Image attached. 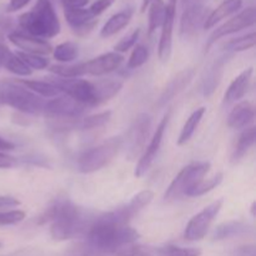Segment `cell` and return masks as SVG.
Returning a JSON list of instances; mask_svg holds the SVG:
<instances>
[{"mask_svg": "<svg viewBox=\"0 0 256 256\" xmlns=\"http://www.w3.org/2000/svg\"><path fill=\"white\" fill-rule=\"evenodd\" d=\"M96 215L78 206L70 199L55 200L39 218V224L50 222V234L54 240H65L85 238Z\"/></svg>", "mask_w": 256, "mask_h": 256, "instance_id": "6da1fadb", "label": "cell"}, {"mask_svg": "<svg viewBox=\"0 0 256 256\" xmlns=\"http://www.w3.org/2000/svg\"><path fill=\"white\" fill-rule=\"evenodd\" d=\"M139 232L129 224H122L115 219L112 212L98 215L85 235V242L108 256H114L124 248L139 239Z\"/></svg>", "mask_w": 256, "mask_h": 256, "instance_id": "7a4b0ae2", "label": "cell"}, {"mask_svg": "<svg viewBox=\"0 0 256 256\" xmlns=\"http://www.w3.org/2000/svg\"><path fill=\"white\" fill-rule=\"evenodd\" d=\"M18 22L26 34L44 40L56 36L62 29L59 18L50 0H36L29 12L20 15Z\"/></svg>", "mask_w": 256, "mask_h": 256, "instance_id": "3957f363", "label": "cell"}, {"mask_svg": "<svg viewBox=\"0 0 256 256\" xmlns=\"http://www.w3.org/2000/svg\"><path fill=\"white\" fill-rule=\"evenodd\" d=\"M124 62V56L116 52H105L88 62H78L74 65H52L50 72L60 78H80L82 75H102L115 72Z\"/></svg>", "mask_w": 256, "mask_h": 256, "instance_id": "277c9868", "label": "cell"}, {"mask_svg": "<svg viewBox=\"0 0 256 256\" xmlns=\"http://www.w3.org/2000/svg\"><path fill=\"white\" fill-rule=\"evenodd\" d=\"M0 105H8L22 114L38 115L44 112L45 102L18 82H0Z\"/></svg>", "mask_w": 256, "mask_h": 256, "instance_id": "5b68a950", "label": "cell"}, {"mask_svg": "<svg viewBox=\"0 0 256 256\" xmlns=\"http://www.w3.org/2000/svg\"><path fill=\"white\" fill-rule=\"evenodd\" d=\"M122 138L114 136L98 146L82 152L78 159V170L82 174H92L109 164L122 150Z\"/></svg>", "mask_w": 256, "mask_h": 256, "instance_id": "8992f818", "label": "cell"}, {"mask_svg": "<svg viewBox=\"0 0 256 256\" xmlns=\"http://www.w3.org/2000/svg\"><path fill=\"white\" fill-rule=\"evenodd\" d=\"M210 164L206 162H200L185 166L170 182L169 188L165 192V200L179 199L186 196L189 190H192L199 182H202L205 175L209 172Z\"/></svg>", "mask_w": 256, "mask_h": 256, "instance_id": "52a82bcc", "label": "cell"}, {"mask_svg": "<svg viewBox=\"0 0 256 256\" xmlns=\"http://www.w3.org/2000/svg\"><path fill=\"white\" fill-rule=\"evenodd\" d=\"M52 84L59 89L60 92H64L68 96L72 98L80 104L85 106H98L96 89L94 82H89L86 79L80 78H52L50 80Z\"/></svg>", "mask_w": 256, "mask_h": 256, "instance_id": "ba28073f", "label": "cell"}, {"mask_svg": "<svg viewBox=\"0 0 256 256\" xmlns=\"http://www.w3.org/2000/svg\"><path fill=\"white\" fill-rule=\"evenodd\" d=\"M152 116L146 112H142L134 119L132 124L128 129L122 140V149L124 148L125 154L129 160L135 159L142 152L152 130Z\"/></svg>", "mask_w": 256, "mask_h": 256, "instance_id": "9c48e42d", "label": "cell"}, {"mask_svg": "<svg viewBox=\"0 0 256 256\" xmlns=\"http://www.w3.org/2000/svg\"><path fill=\"white\" fill-rule=\"evenodd\" d=\"M222 204H224V200L219 199L208 205L196 215H194L190 219V222H188L186 228H185V240H188V242H198V240H202V238H205L212 224L219 215Z\"/></svg>", "mask_w": 256, "mask_h": 256, "instance_id": "30bf717a", "label": "cell"}, {"mask_svg": "<svg viewBox=\"0 0 256 256\" xmlns=\"http://www.w3.org/2000/svg\"><path fill=\"white\" fill-rule=\"evenodd\" d=\"M86 106L68 95H58L49 102H45L44 114L48 119L79 120Z\"/></svg>", "mask_w": 256, "mask_h": 256, "instance_id": "8fae6325", "label": "cell"}, {"mask_svg": "<svg viewBox=\"0 0 256 256\" xmlns=\"http://www.w3.org/2000/svg\"><path fill=\"white\" fill-rule=\"evenodd\" d=\"M255 20L256 9L254 6L246 8V9H244L242 12H240L239 14L232 16V19H229L226 22L220 25L219 28H216V29L212 32V34L210 35L206 44H205V52H209L210 48H212L218 40L222 39V38L230 34H235V32H242V30L246 29V28L252 26V25L255 24Z\"/></svg>", "mask_w": 256, "mask_h": 256, "instance_id": "7c38bea8", "label": "cell"}, {"mask_svg": "<svg viewBox=\"0 0 256 256\" xmlns=\"http://www.w3.org/2000/svg\"><path fill=\"white\" fill-rule=\"evenodd\" d=\"M178 0H169L165 4V16L162 24V34H160L158 54L162 62H166L172 56V32H174V22L176 16Z\"/></svg>", "mask_w": 256, "mask_h": 256, "instance_id": "4fadbf2b", "label": "cell"}, {"mask_svg": "<svg viewBox=\"0 0 256 256\" xmlns=\"http://www.w3.org/2000/svg\"><path fill=\"white\" fill-rule=\"evenodd\" d=\"M170 119V112H166L164 115V118L162 119L160 124L158 125L156 130H155L154 135H152V139L150 140L149 145L146 146V149L144 150V154L140 158L139 162H138L136 168H135L134 175L136 178H142L148 170L150 169L152 164L154 162L155 158H156L158 152H159L160 146H162V138H164V132L166 130L168 122H169Z\"/></svg>", "mask_w": 256, "mask_h": 256, "instance_id": "5bb4252c", "label": "cell"}, {"mask_svg": "<svg viewBox=\"0 0 256 256\" xmlns=\"http://www.w3.org/2000/svg\"><path fill=\"white\" fill-rule=\"evenodd\" d=\"M8 39L12 44H14L15 46L22 49V52H26V54L45 56V55H49L52 52V46L50 45V42H48L44 39H40V38L25 34V32L14 30L8 35Z\"/></svg>", "mask_w": 256, "mask_h": 256, "instance_id": "9a60e30c", "label": "cell"}, {"mask_svg": "<svg viewBox=\"0 0 256 256\" xmlns=\"http://www.w3.org/2000/svg\"><path fill=\"white\" fill-rule=\"evenodd\" d=\"M206 19V6H194L182 9L180 19V36L190 39L198 34Z\"/></svg>", "mask_w": 256, "mask_h": 256, "instance_id": "2e32d148", "label": "cell"}, {"mask_svg": "<svg viewBox=\"0 0 256 256\" xmlns=\"http://www.w3.org/2000/svg\"><path fill=\"white\" fill-rule=\"evenodd\" d=\"M154 199V192L152 190H142L139 194L135 195L126 205L114 210L115 219L122 224H129L130 220L136 216L144 208H146Z\"/></svg>", "mask_w": 256, "mask_h": 256, "instance_id": "e0dca14e", "label": "cell"}, {"mask_svg": "<svg viewBox=\"0 0 256 256\" xmlns=\"http://www.w3.org/2000/svg\"><path fill=\"white\" fill-rule=\"evenodd\" d=\"M194 74V69L188 68V69L182 70L179 74L175 75V76L168 82V85L164 88V90H162V95H160L159 100H158V106L164 108L168 102H170L175 96H178L182 90L186 89L188 85L192 82Z\"/></svg>", "mask_w": 256, "mask_h": 256, "instance_id": "ac0fdd59", "label": "cell"}, {"mask_svg": "<svg viewBox=\"0 0 256 256\" xmlns=\"http://www.w3.org/2000/svg\"><path fill=\"white\" fill-rule=\"evenodd\" d=\"M65 19L70 25L75 34L86 35L94 29L96 25V18L92 14L89 9L80 8V9H64Z\"/></svg>", "mask_w": 256, "mask_h": 256, "instance_id": "d6986e66", "label": "cell"}, {"mask_svg": "<svg viewBox=\"0 0 256 256\" xmlns=\"http://www.w3.org/2000/svg\"><path fill=\"white\" fill-rule=\"evenodd\" d=\"M229 55L230 54L220 55L206 69L204 79H202V94H204V96L209 98L215 92V89L219 86L220 80L222 78V72H224L225 64H226Z\"/></svg>", "mask_w": 256, "mask_h": 256, "instance_id": "ffe728a7", "label": "cell"}, {"mask_svg": "<svg viewBox=\"0 0 256 256\" xmlns=\"http://www.w3.org/2000/svg\"><path fill=\"white\" fill-rule=\"evenodd\" d=\"M255 119L254 105L250 102H240L232 108L228 116V125L232 129H246Z\"/></svg>", "mask_w": 256, "mask_h": 256, "instance_id": "44dd1931", "label": "cell"}, {"mask_svg": "<svg viewBox=\"0 0 256 256\" xmlns=\"http://www.w3.org/2000/svg\"><path fill=\"white\" fill-rule=\"evenodd\" d=\"M252 72H254V69H252V68H249V69L240 72V74L232 80V84L228 88L226 92H225L224 100H222V102H224L225 105L236 102L244 98V95L246 94L248 90H249Z\"/></svg>", "mask_w": 256, "mask_h": 256, "instance_id": "7402d4cb", "label": "cell"}, {"mask_svg": "<svg viewBox=\"0 0 256 256\" xmlns=\"http://www.w3.org/2000/svg\"><path fill=\"white\" fill-rule=\"evenodd\" d=\"M242 6V0H224L216 9H214L210 14L206 15V19H205L202 28L206 30L212 29V26H215L218 22L224 20L225 18L239 12Z\"/></svg>", "mask_w": 256, "mask_h": 256, "instance_id": "603a6c76", "label": "cell"}, {"mask_svg": "<svg viewBox=\"0 0 256 256\" xmlns=\"http://www.w3.org/2000/svg\"><path fill=\"white\" fill-rule=\"evenodd\" d=\"M132 18V9H124L112 15L100 30V36L110 38L124 29Z\"/></svg>", "mask_w": 256, "mask_h": 256, "instance_id": "cb8c5ba5", "label": "cell"}, {"mask_svg": "<svg viewBox=\"0 0 256 256\" xmlns=\"http://www.w3.org/2000/svg\"><path fill=\"white\" fill-rule=\"evenodd\" d=\"M249 232H250V228L248 224H245V222H242L232 220V222H226L220 224L219 226L215 229L214 234H212V239L214 240L232 239V238L248 234Z\"/></svg>", "mask_w": 256, "mask_h": 256, "instance_id": "d4e9b609", "label": "cell"}, {"mask_svg": "<svg viewBox=\"0 0 256 256\" xmlns=\"http://www.w3.org/2000/svg\"><path fill=\"white\" fill-rule=\"evenodd\" d=\"M95 89H96V96L99 105L108 102L114 98L118 92L122 90V82L115 78H108V79H99L94 82Z\"/></svg>", "mask_w": 256, "mask_h": 256, "instance_id": "484cf974", "label": "cell"}, {"mask_svg": "<svg viewBox=\"0 0 256 256\" xmlns=\"http://www.w3.org/2000/svg\"><path fill=\"white\" fill-rule=\"evenodd\" d=\"M255 136H256V130L255 126L246 128L244 132L240 134L239 139H238L236 145H235V149L232 152V162H239L242 158L245 156L248 152L250 150V148L254 145L255 142Z\"/></svg>", "mask_w": 256, "mask_h": 256, "instance_id": "4316f807", "label": "cell"}, {"mask_svg": "<svg viewBox=\"0 0 256 256\" xmlns=\"http://www.w3.org/2000/svg\"><path fill=\"white\" fill-rule=\"evenodd\" d=\"M22 86L28 88V90L32 92L34 94L39 95L42 98H55L60 94L59 89L52 84L50 82H44V80H16Z\"/></svg>", "mask_w": 256, "mask_h": 256, "instance_id": "83f0119b", "label": "cell"}, {"mask_svg": "<svg viewBox=\"0 0 256 256\" xmlns=\"http://www.w3.org/2000/svg\"><path fill=\"white\" fill-rule=\"evenodd\" d=\"M205 112H206V109H205V108H199V109L194 110V112H192V115L188 118V120L185 122L184 126H182V132H180V135H179V139H178V145L186 144V142L192 139V136L194 135L195 130L198 129L200 122H202V116H204Z\"/></svg>", "mask_w": 256, "mask_h": 256, "instance_id": "f1b7e54d", "label": "cell"}, {"mask_svg": "<svg viewBox=\"0 0 256 256\" xmlns=\"http://www.w3.org/2000/svg\"><path fill=\"white\" fill-rule=\"evenodd\" d=\"M149 24L148 32L152 35L158 28L162 26L165 16V2L164 0H152L149 6Z\"/></svg>", "mask_w": 256, "mask_h": 256, "instance_id": "f546056e", "label": "cell"}, {"mask_svg": "<svg viewBox=\"0 0 256 256\" xmlns=\"http://www.w3.org/2000/svg\"><path fill=\"white\" fill-rule=\"evenodd\" d=\"M79 55V49L78 45L72 42H65L62 44L52 48V56L55 60L62 62H74Z\"/></svg>", "mask_w": 256, "mask_h": 256, "instance_id": "4dcf8cb0", "label": "cell"}, {"mask_svg": "<svg viewBox=\"0 0 256 256\" xmlns=\"http://www.w3.org/2000/svg\"><path fill=\"white\" fill-rule=\"evenodd\" d=\"M256 36L255 32H252L249 34L244 35V36L235 38V39L229 40L226 44L224 45L225 52L226 54H232V52H245V50H249L255 46Z\"/></svg>", "mask_w": 256, "mask_h": 256, "instance_id": "1f68e13d", "label": "cell"}, {"mask_svg": "<svg viewBox=\"0 0 256 256\" xmlns=\"http://www.w3.org/2000/svg\"><path fill=\"white\" fill-rule=\"evenodd\" d=\"M222 172H218L216 175H214L210 179H202V182H198L192 190H189V192L186 194V196L195 198V196H202V195L206 194V192H212V189H215L216 186H219L222 182Z\"/></svg>", "mask_w": 256, "mask_h": 256, "instance_id": "d6a6232c", "label": "cell"}, {"mask_svg": "<svg viewBox=\"0 0 256 256\" xmlns=\"http://www.w3.org/2000/svg\"><path fill=\"white\" fill-rule=\"evenodd\" d=\"M112 118V112L106 110V112H98V114L90 115V116L84 118V119L79 120V125L78 128L84 130H92L96 129V128H102Z\"/></svg>", "mask_w": 256, "mask_h": 256, "instance_id": "836d02e7", "label": "cell"}, {"mask_svg": "<svg viewBox=\"0 0 256 256\" xmlns=\"http://www.w3.org/2000/svg\"><path fill=\"white\" fill-rule=\"evenodd\" d=\"M4 68L9 70L10 72H12V74L18 75V76H30L32 74V70L18 56L16 52H12L6 64L4 65Z\"/></svg>", "mask_w": 256, "mask_h": 256, "instance_id": "e575fe53", "label": "cell"}, {"mask_svg": "<svg viewBox=\"0 0 256 256\" xmlns=\"http://www.w3.org/2000/svg\"><path fill=\"white\" fill-rule=\"evenodd\" d=\"M149 59V49L145 45L138 44L132 50L129 60H128L126 68L128 69H138L142 66Z\"/></svg>", "mask_w": 256, "mask_h": 256, "instance_id": "d590c367", "label": "cell"}, {"mask_svg": "<svg viewBox=\"0 0 256 256\" xmlns=\"http://www.w3.org/2000/svg\"><path fill=\"white\" fill-rule=\"evenodd\" d=\"M159 256H200L202 250L198 248H182L169 245L158 250Z\"/></svg>", "mask_w": 256, "mask_h": 256, "instance_id": "8d00e7d4", "label": "cell"}, {"mask_svg": "<svg viewBox=\"0 0 256 256\" xmlns=\"http://www.w3.org/2000/svg\"><path fill=\"white\" fill-rule=\"evenodd\" d=\"M18 56L30 68V69H36L42 70L45 69V68L49 66V59L45 56H42V55H34V54H26V52H18Z\"/></svg>", "mask_w": 256, "mask_h": 256, "instance_id": "74e56055", "label": "cell"}, {"mask_svg": "<svg viewBox=\"0 0 256 256\" xmlns=\"http://www.w3.org/2000/svg\"><path fill=\"white\" fill-rule=\"evenodd\" d=\"M24 219L25 212L22 210H2L0 212V228L16 225Z\"/></svg>", "mask_w": 256, "mask_h": 256, "instance_id": "f35d334b", "label": "cell"}, {"mask_svg": "<svg viewBox=\"0 0 256 256\" xmlns=\"http://www.w3.org/2000/svg\"><path fill=\"white\" fill-rule=\"evenodd\" d=\"M139 36H140V29H135L134 32H132L129 35H126V36L122 38V39L120 40L116 45H115L114 46L115 52H119V54L120 52H128V50L132 49V46H135V45H136Z\"/></svg>", "mask_w": 256, "mask_h": 256, "instance_id": "ab89813d", "label": "cell"}, {"mask_svg": "<svg viewBox=\"0 0 256 256\" xmlns=\"http://www.w3.org/2000/svg\"><path fill=\"white\" fill-rule=\"evenodd\" d=\"M65 256H108V255L96 252V250L92 249L90 245H88L86 242H80V244H76L75 246L70 248V250L65 254Z\"/></svg>", "mask_w": 256, "mask_h": 256, "instance_id": "60d3db41", "label": "cell"}, {"mask_svg": "<svg viewBox=\"0 0 256 256\" xmlns=\"http://www.w3.org/2000/svg\"><path fill=\"white\" fill-rule=\"evenodd\" d=\"M114 256H152V254L145 248L132 244L118 252Z\"/></svg>", "mask_w": 256, "mask_h": 256, "instance_id": "b9f144b4", "label": "cell"}, {"mask_svg": "<svg viewBox=\"0 0 256 256\" xmlns=\"http://www.w3.org/2000/svg\"><path fill=\"white\" fill-rule=\"evenodd\" d=\"M14 20L6 14L0 12V40L4 36H8L12 32H14Z\"/></svg>", "mask_w": 256, "mask_h": 256, "instance_id": "7bdbcfd3", "label": "cell"}, {"mask_svg": "<svg viewBox=\"0 0 256 256\" xmlns=\"http://www.w3.org/2000/svg\"><path fill=\"white\" fill-rule=\"evenodd\" d=\"M115 2V0H95L92 4V6L89 8V10L92 12V14L95 18H98L99 15H102V12H106L110 6Z\"/></svg>", "mask_w": 256, "mask_h": 256, "instance_id": "ee69618b", "label": "cell"}, {"mask_svg": "<svg viewBox=\"0 0 256 256\" xmlns=\"http://www.w3.org/2000/svg\"><path fill=\"white\" fill-rule=\"evenodd\" d=\"M20 205V202L12 196H0V212L5 209H12Z\"/></svg>", "mask_w": 256, "mask_h": 256, "instance_id": "f6af8a7d", "label": "cell"}, {"mask_svg": "<svg viewBox=\"0 0 256 256\" xmlns=\"http://www.w3.org/2000/svg\"><path fill=\"white\" fill-rule=\"evenodd\" d=\"M30 0H9V4L6 6V12H15L22 10V8L29 4Z\"/></svg>", "mask_w": 256, "mask_h": 256, "instance_id": "bcb514c9", "label": "cell"}, {"mask_svg": "<svg viewBox=\"0 0 256 256\" xmlns=\"http://www.w3.org/2000/svg\"><path fill=\"white\" fill-rule=\"evenodd\" d=\"M16 165V159L0 152V169H10Z\"/></svg>", "mask_w": 256, "mask_h": 256, "instance_id": "7dc6e473", "label": "cell"}, {"mask_svg": "<svg viewBox=\"0 0 256 256\" xmlns=\"http://www.w3.org/2000/svg\"><path fill=\"white\" fill-rule=\"evenodd\" d=\"M89 2V0H62L64 9H80L84 8Z\"/></svg>", "mask_w": 256, "mask_h": 256, "instance_id": "c3c4849f", "label": "cell"}, {"mask_svg": "<svg viewBox=\"0 0 256 256\" xmlns=\"http://www.w3.org/2000/svg\"><path fill=\"white\" fill-rule=\"evenodd\" d=\"M12 52H10L9 48L0 42V68L4 66V65L6 64V62L9 60V58L12 56Z\"/></svg>", "mask_w": 256, "mask_h": 256, "instance_id": "681fc988", "label": "cell"}, {"mask_svg": "<svg viewBox=\"0 0 256 256\" xmlns=\"http://www.w3.org/2000/svg\"><path fill=\"white\" fill-rule=\"evenodd\" d=\"M206 0H182V9H188V8L194 6H205Z\"/></svg>", "mask_w": 256, "mask_h": 256, "instance_id": "f907efd6", "label": "cell"}, {"mask_svg": "<svg viewBox=\"0 0 256 256\" xmlns=\"http://www.w3.org/2000/svg\"><path fill=\"white\" fill-rule=\"evenodd\" d=\"M236 254L238 256H255V246L254 245H248V246L240 248Z\"/></svg>", "mask_w": 256, "mask_h": 256, "instance_id": "816d5d0a", "label": "cell"}, {"mask_svg": "<svg viewBox=\"0 0 256 256\" xmlns=\"http://www.w3.org/2000/svg\"><path fill=\"white\" fill-rule=\"evenodd\" d=\"M15 148V145L12 144V142H10L9 140L6 139H2V136H0V152H10V150H12Z\"/></svg>", "mask_w": 256, "mask_h": 256, "instance_id": "f5cc1de1", "label": "cell"}, {"mask_svg": "<svg viewBox=\"0 0 256 256\" xmlns=\"http://www.w3.org/2000/svg\"><path fill=\"white\" fill-rule=\"evenodd\" d=\"M152 2V0H142V12H145V10L148 9Z\"/></svg>", "mask_w": 256, "mask_h": 256, "instance_id": "db71d44e", "label": "cell"}, {"mask_svg": "<svg viewBox=\"0 0 256 256\" xmlns=\"http://www.w3.org/2000/svg\"><path fill=\"white\" fill-rule=\"evenodd\" d=\"M252 216L255 215V202H252Z\"/></svg>", "mask_w": 256, "mask_h": 256, "instance_id": "11a10c76", "label": "cell"}]
</instances>
